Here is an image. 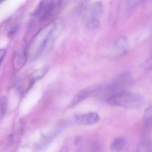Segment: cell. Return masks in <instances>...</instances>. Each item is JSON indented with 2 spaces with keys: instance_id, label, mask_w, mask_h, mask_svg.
<instances>
[{
  "instance_id": "6da1fadb",
  "label": "cell",
  "mask_w": 152,
  "mask_h": 152,
  "mask_svg": "<svg viewBox=\"0 0 152 152\" xmlns=\"http://www.w3.org/2000/svg\"><path fill=\"white\" fill-rule=\"evenodd\" d=\"M64 22L59 19L42 28L32 40L30 48L31 57L36 58L40 55L48 45L53 44L63 31Z\"/></svg>"
},
{
  "instance_id": "7a4b0ae2",
  "label": "cell",
  "mask_w": 152,
  "mask_h": 152,
  "mask_svg": "<svg viewBox=\"0 0 152 152\" xmlns=\"http://www.w3.org/2000/svg\"><path fill=\"white\" fill-rule=\"evenodd\" d=\"M107 102L113 106L135 109L143 105L145 100L140 94L125 91L110 97Z\"/></svg>"
},
{
  "instance_id": "3957f363",
  "label": "cell",
  "mask_w": 152,
  "mask_h": 152,
  "mask_svg": "<svg viewBox=\"0 0 152 152\" xmlns=\"http://www.w3.org/2000/svg\"><path fill=\"white\" fill-rule=\"evenodd\" d=\"M131 82L132 78L129 73L121 74L105 85H102L99 96L102 97L107 100L115 94L127 91L126 89Z\"/></svg>"
},
{
  "instance_id": "277c9868",
  "label": "cell",
  "mask_w": 152,
  "mask_h": 152,
  "mask_svg": "<svg viewBox=\"0 0 152 152\" xmlns=\"http://www.w3.org/2000/svg\"><path fill=\"white\" fill-rule=\"evenodd\" d=\"M60 4L57 1H40L34 11V16L40 21L47 20L55 14Z\"/></svg>"
},
{
  "instance_id": "5b68a950",
  "label": "cell",
  "mask_w": 152,
  "mask_h": 152,
  "mask_svg": "<svg viewBox=\"0 0 152 152\" xmlns=\"http://www.w3.org/2000/svg\"><path fill=\"white\" fill-rule=\"evenodd\" d=\"M102 85L96 84L90 86L81 90L74 96L68 105L69 108H72L79 103L89 97L99 96L101 91Z\"/></svg>"
},
{
  "instance_id": "8992f818",
  "label": "cell",
  "mask_w": 152,
  "mask_h": 152,
  "mask_svg": "<svg viewBox=\"0 0 152 152\" xmlns=\"http://www.w3.org/2000/svg\"><path fill=\"white\" fill-rule=\"evenodd\" d=\"M75 122L81 125H91L96 124L99 121V115L96 113L90 112L83 114L77 115L75 117Z\"/></svg>"
},
{
  "instance_id": "52a82bcc",
  "label": "cell",
  "mask_w": 152,
  "mask_h": 152,
  "mask_svg": "<svg viewBox=\"0 0 152 152\" xmlns=\"http://www.w3.org/2000/svg\"><path fill=\"white\" fill-rule=\"evenodd\" d=\"M103 11V5L101 1H97L93 3L90 10L89 17L88 21L98 20L102 15Z\"/></svg>"
},
{
  "instance_id": "ba28073f",
  "label": "cell",
  "mask_w": 152,
  "mask_h": 152,
  "mask_svg": "<svg viewBox=\"0 0 152 152\" xmlns=\"http://www.w3.org/2000/svg\"><path fill=\"white\" fill-rule=\"evenodd\" d=\"M114 47L116 53L120 55L125 54L129 48V40L126 37H120L115 42Z\"/></svg>"
},
{
  "instance_id": "9c48e42d",
  "label": "cell",
  "mask_w": 152,
  "mask_h": 152,
  "mask_svg": "<svg viewBox=\"0 0 152 152\" xmlns=\"http://www.w3.org/2000/svg\"><path fill=\"white\" fill-rule=\"evenodd\" d=\"M26 54L25 50L16 53L13 60V66L15 70L21 68L26 62Z\"/></svg>"
},
{
  "instance_id": "30bf717a",
  "label": "cell",
  "mask_w": 152,
  "mask_h": 152,
  "mask_svg": "<svg viewBox=\"0 0 152 152\" xmlns=\"http://www.w3.org/2000/svg\"><path fill=\"white\" fill-rule=\"evenodd\" d=\"M126 140L122 137H117L112 141L110 145V150L112 152H119L125 146Z\"/></svg>"
},
{
  "instance_id": "8fae6325",
  "label": "cell",
  "mask_w": 152,
  "mask_h": 152,
  "mask_svg": "<svg viewBox=\"0 0 152 152\" xmlns=\"http://www.w3.org/2000/svg\"><path fill=\"white\" fill-rule=\"evenodd\" d=\"M48 72L47 68H41L40 69L34 71L29 77L30 84L29 87H31L35 82L42 78Z\"/></svg>"
},
{
  "instance_id": "7c38bea8",
  "label": "cell",
  "mask_w": 152,
  "mask_h": 152,
  "mask_svg": "<svg viewBox=\"0 0 152 152\" xmlns=\"http://www.w3.org/2000/svg\"><path fill=\"white\" fill-rule=\"evenodd\" d=\"M137 152H152L151 140L149 137L144 135L141 137V144L137 148Z\"/></svg>"
},
{
  "instance_id": "4fadbf2b",
  "label": "cell",
  "mask_w": 152,
  "mask_h": 152,
  "mask_svg": "<svg viewBox=\"0 0 152 152\" xmlns=\"http://www.w3.org/2000/svg\"><path fill=\"white\" fill-rule=\"evenodd\" d=\"M143 119L145 126L148 128H151L152 119V108L151 106L148 107L145 110Z\"/></svg>"
},
{
  "instance_id": "5bb4252c",
  "label": "cell",
  "mask_w": 152,
  "mask_h": 152,
  "mask_svg": "<svg viewBox=\"0 0 152 152\" xmlns=\"http://www.w3.org/2000/svg\"><path fill=\"white\" fill-rule=\"evenodd\" d=\"M8 108V100L5 97L0 98V120L6 115Z\"/></svg>"
},
{
  "instance_id": "9a60e30c",
  "label": "cell",
  "mask_w": 152,
  "mask_h": 152,
  "mask_svg": "<svg viewBox=\"0 0 152 152\" xmlns=\"http://www.w3.org/2000/svg\"><path fill=\"white\" fill-rule=\"evenodd\" d=\"M77 145L75 146L74 148L70 147L69 146H65L61 149L60 152H77V148H76L75 147L77 146Z\"/></svg>"
},
{
  "instance_id": "2e32d148",
  "label": "cell",
  "mask_w": 152,
  "mask_h": 152,
  "mask_svg": "<svg viewBox=\"0 0 152 152\" xmlns=\"http://www.w3.org/2000/svg\"><path fill=\"white\" fill-rule=\"evenodd\" d=\"M7 53V50L5 49H0V64L4 59Z\"/></svg>"
},
{
  "instance_id": "e0dca14e",
  "label": "cell",
  "mask_w": 152,
  "mask_h": 152,
  "mask_svg": "<svg viewBox=\"0 0 152 152\" xmlns=\"http://www.w3.org/2000/svg\"><path fill=\"white\" fill-rule=\"evenodd\" d=\"M1 1H0V3H1Z\"/></svg>"
}]
</instances>
